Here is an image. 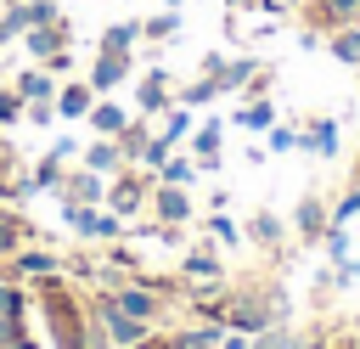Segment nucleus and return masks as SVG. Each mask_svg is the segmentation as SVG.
Returning <instances> with one entry per match:
<instances>
[{
    "label": "nucleus",
    "mask_w": 360,
    "mask_h": 349,
    "mask_svg": "<svg viewBox=\"0 0 360 349\" xmlns=\"http://www.w3.org/2000/svg\"><path fill=\"white\" fill-rule=\"evenodd\" d=\"M287 315V298L276 293V287H236L231 293V304H225V326H236V332H264L270 321H281Z\"/></svg>",
    "instance_id": "f03ea898"
},
{
    "label": "nucleus",
    "mask_w": 360,
    "mask_h": 349,
    "mask_svg": "<svg viewBox=\"0 0 360 349\" xmlns=\"http://www.w3.org/2000/svg\"><path fill=\"white\" fill-rule=\"evenodd\" d=\"M248 242H259L264 253H276V248H281V220H276L270 208H259V214L248 220Z\"/></svg>",
    "instance_id": "393cba45"
},
{
    "label": "nucleus",
    "mask_w": 360,
    "mask_h": 349,
    "mask_svg": "<svg viewBox=\"0 0 360 349\" xmlns=\"http://www.w3.org/2000/svg\"><path fill=\"white\" fill-rule=\"evenodd\" d=\"M202 169H197V158H186V152H169L163 163H158V180H169V186H191Z\"/></svg>",
    "instance_id": "bb28decb"
},
{
    "label": "nucleus",
    "mask_w": 360,
    "mask_h": 349,
    "mask_svg": "<svg viewBox=\"0 0 360 349\" xmlns=\"http://www.w3.org/2000/svg\"><path fill=\"white\" fill-rule=\"evenodd\" d=\"M11 84H17L22 101H56V73H51V68H28V73H17Z\"/></svg>",
    "instance_id": "412c9836"
},
{
    "label": "nucleus",
    "mask_w": 360,
    "mask_h": 349,
    "mask_svg": "<svg viewBox=\"0 0 360 349\" xmlns=\"http://www.w3.org/2000/svg\"><path fill=\"white\" fill-rule=\"evenodd\" d=\"M253 349H321V338H315V332H292V326L270 321L264 332H253Z\"/></svg>",
    "instance_id": "dca6fc26"
},
{
    "label": "nucleus",
    "mask_w": 360,
    "mask_h": 349,
    "mask_svg": "<svg viewBox=\"0 0 360 349\" xmlns=\"http://www.w3.org/2000/svg\"><path fill=\"white\" fill-rule=\"evenodd\" d=\"M124 315H135V321H146V326H158L163 321V310H169V298H163V287H152V281H124L118 293H107Z\"/></svg>",
    "instance_id": "20e7f679"
},
{
    "label": "nucleus",
    "mask_w": 360,
    "mask_h": 349,
    "mask_svg": "<svg viewBox=\"0 0 360 349\" xmlns=\"http://www.w3.org/2000/svg\"><path fill=\"white\" fill-rule=\"evenodd\" d=\"M56 270H68L62 253H51V248H39V242H28V248H17V253L6 259V276H17V281H39V276H56Z\"/></svg>",
    "instance_id": "0eeeda50"
},
{
    "label": "nucleus",
    "mask_w": 360,
    "mask_h": 349,
    "mask_svg": "<svg viewBox=\"0 0 360 349\" xmlns=\"http://www.w3.org/2000/svg\"><path fill=\"white\" fill-rule=\"evenodd\" d=\"M174 107V96H169V73L163 68H152L141 84H135V113L141 118H152V113H169Z\"/></svg>",
    "instance_id": "4468645a"
},
{
    "label": "nucleus",
    "mask_w": 360,
    "mask_h": 349,
    "mask_svg": "<svg viewBox=\"0 0 360 349\" xmlns=\"http://www.w3.org/2000/svg\"><path fill=\"white\" fill-rule=\"evenodd\" d=\"M191 129H197V124H191V107H180V101H174V107L163 113V129H158V135H163L169 146H180V141H186Z\"/></svg>",
    "instance_id": "c85d7f7f"
},
{
    "label": "nucleus",
    "mask_w": 360,
    "mask_h": 349,
    "mask_svg": "<svg viewBox=\"0 0 360 349\" xmlns=\"http://www.w3.org/2000/svg\"><path fill=\"white\" fill-rule=\"evenodd\" d=\"M84 169H96V174H118V169H129V158H124V146H118V135H96L90 146H84Z\"/></svg>",
    "instance_id": "2eb2a0df"
},
{
    "label": "nucleus",
    "mask_w": 360,
    "mask_h": 349,
    "mask_svg": "<svg viewBox=\"0 0 360 349\" xmlns=\"http://www.w3.org/2000/svg\"><path fill=\"white\" fill-rule=\"evenodd\" d=\"M51 152H56V158H73V152H79V141H73V135H62V141H51Z\"/></svg>",
    "instance_id": "79ce46f5"
},
{
    "label": "nucleus",
    "mask_w": 360,
    "mask_h": 349,
    "mask_svg": "<svg viewBox=\"0 0 360 349\" xmlns=\"http://www.w3.org/2000/svg\"><path fill=\"white\" fill-rule=\"evenodd\" d=\"M236 124H242V129H253V135H264V129L276 124V107H270V96H259V101H242V107H236Z\"/></svg>",
    "instance_id": "a878e982"
},
{
    "label": "nucleus",
    "mask_w": 360,
    "mask_h": 349,
    "mask_svg": "<svg viewBox=\"0 0 360 349\" xmlns=\"http://www.w3.org/2000/svg\"><path fill=\"white\" fill-rule=\"evenodd\" d=\"M146 208L158 214V225H186V220H191V191H186V186H169V180H152Z\"/></svg>",
    "instance_id": "1a4fd4ad"
},
{
    "label": "nucleus",
    "mask_w": 360,
    "mask_h": 349,
    "mask_svg": "<svg viewBox=\"0 0 360 349\" xmlns=\"http://www.w3.org/2000/svg\"><path fill=\"white\" fill-rule=\"evenodd\" d=\"M6 349H45V343H34V338H17V343H6Z\"/></svg>",
    "instance_id": "c03bdc74"
},
{
    "label": "nucleus",
    "mask_w": 360,
    "mask_h": 349,
    "mask_svg": "<svg viewBox=\"0 0 360 349\" xmlns=\"http://www.w3.org/2000/svg\"><path fill=\"white\" fill-rule=\"evenodd\" d=\"M56 197H62V203H90V208H96V203H107V174H96V169L79 163L73 174H62Z\"/></svg>",
    "instance_id": "9b49d317"
},
{
    "label": "nucleus",
    "mask_w": 360,
    "mask_h": 349,
    "mask_svg": "<svg viewBox=\"0 0 360 349\" xmlns=\"http://www.w3.org/2000/svg\"><path fill=\"white\" fill-rule=\"evenodd\" d=\"M90 304H96V315H101V326H107L112 349H135L141 338H152V326H146V321H135V315H124L112 298H90Z\"/></svg>",
    "instance_id": "423d86ee"
},
{
    "label": "nucleus",
    "mask_w": 360,
    "mask_h": 349,
    "mask_svg": "<svg viewBox=\"0 0 360 349\" xmlns=\"http://www.w3.org/2000/svg\"><path fill=\"white\" fill-rule=\"evenodd\" d=\"M292 225H298V236H304V242H321V236L332 231V208H326L315 191H304V197H298V208H292Z\"/></svg>",
    "instance_id": "ddd939ff"
},
{
    "label": "nucleus",
    "mask_w": 360,
    "mask_h": 349,
    "mask_svg": "<svg viewBox=\"0 0 360 349\" xmlns=\"http://www.w3.org/2000/svg\"><path fill=\"white\" fill-rule=\"evenodd\" d=\"M321 242H326V259H332V265H343V259H349V231H343V225H332Z\"/></svg>",
    "instance_id": "58836bf2"
},
{
    "label": "nucleus",
    "mask_w": 360,
    "mask_h": 349,
    "mask_svg": "<svg viewBox=\"0 0 360 349\" xmlns=\"http://www.w3.org/2000/svg\"><path fill=\"white\" fill-rule=\"evenodd\" d=\"M17 338H28L22 315H0V349H6V343H17Z\"/></svg>",
    "instance_id": "ea45409f"
},
{
    "label": "nucleus",
    "mask_w": 360,
    "mask_h": 349,
    "mask_svg": "<svg viewBox=\"0 0 360 349\" xmlns=\"http://www.w3.org/2000/svg\"><path fill=\"white\" fill-rule=\"evenodd\" d=\"M28 242H34V225H28L17 208H6V214H0V253L11 259V253H17V248H28Z\"/></svg>",
    "instance_id": "5701e85b"
},
{
    "label": "nucleus",
    "mask_w": 360,
    "mask_h": 349,
    "mask_svg": "<svg viewBox=\"0 0 360 349\" xmlns=\"http://www.w3.org/2000/svg\"><path fill=\"white\" fill-rule=\"evenodd\" d=\"M225 6H259V11H281V0H225Z\"/></svg>",
    "instance_id": "37998d69"
},
{
    "label": "nucleus",
    "mask_w": 360,
    "mask_h": 349,
    "mask_svg": "<svg viewBox=\"0 0 360 349\" xmlns=\"http://www.w3.org/2000/svg\"><path fill=\"white\" fill-rule=\"evenodd\" d=\"M45 68H51V73H68V68H73V51H68V45H62V51H51V56H45Z\"/></svg>",
    "instance_id": "a19ab883"
},
{
    "label": "nucleus",
    "mask_w": 360,
    "mask_h": 349,
    "mask_svg": "<svg viewBox=\"0 0 360 349\" xmlns=\"http://www.w3.org/2000/svg\"><path fill=\"white\" fill-rule=\"evenodd\" d=\"M22 113H28V101L17 96V84H0V129L6 124H22Z\"/></svg>",
    "instance_id": "72a5a7b5"
},
{
    "label": "nucleus",
    "mask_w": 360,
    "mask_h": 349,
    "mask_svg": "<svg viewBox=\"0 0 360 349\" xmlns=\"http://www.w3.org/2000/svg\"><path fill=\"white\" fill-rule=\"evenodd\" d=\"M34 304L45 310V338H51V349H112V338H107L96 304L79 298V287L68 281V270L39 276Z\"/></svg>",
    "instance_id": "f257e3e1"
},
{
    "label": "nucleus",
    "mask_w": 360,
    "mask_h": 349,
    "mask_svg": "<svg viewBox=\"0 0 360 349\" xmlns=\"http://www.w3.org/2000/svg\"><path fill=\"white\" fill-rule=\"evenodd\" d=\"M90 135H124L129 129V113L118 107V101H90Z\"/></svg>",
    "instance_id": "4be33fe9"
},
{
    "label": "nucleus",
    "mask_w": 360,
    "mask_h": 349,
    "mask_svg": "<svg viewBox=\"0 0 360 349\" xmlns=\"http://www.w3.org/2000/svg\"><path fill=\"white\" fill-rule=\"evenodd\" d=\"M129 73H135V51H96V62H90V90L107 96V90H118Z\"/></svg>",
    "instance_id": "6e6552de"
},
{
    "label": "nucleus",
    "mask_w": 360,
    "mask_h": 349,
    "mask_svg": "<svg viewBox=\"0 0 360 349\" xmlns=\"http://www.w3.org/2000/svg\"><path fill=\"white\" fill-rule=\"evenodd\" d=\"M208 236H214V242H225V248H236V242H242V231H236V220H231L225 208H219V214H208Z\"/></svg>",
    "instance_id": "c9c22d12"
},
{
    "label": "nucleus",
    "mask_w": 360,
    "mask_h": 349,
    "mask_svg": "<svg viewBox=\"0 0 360 349\" xmlns=\"http://www.w3.org/2000/svg\"><path fill=\"white\" fill-rule=\"evenodd\" d=\"M214 96H219V84H214V79L202 73V79H191V84H180V96H174V101H180V107H208Z\"/></svg>",
    "instance_id": "473e14b6"
},
{
    "label": "nucleus",
    "mask_w": 360,
    "mask_h": 349,
    "mask_svg": "<svg viewBox=\"0 0 360 349\" xmlns=\"http://www.w3.org/2000/svg\"><path fill=\"white\" fill-rule=\"evenodd\" d=\"M264 135H270V152H298V129L292 124H270Z\"/></svg>",
    "instance_id": "4c0bfd02"
},
{
    "label": "nucleus",
    "mask_w": 360,
    "mask_h": 349,
    "mask_svg": "<svg viewBox=\"0 0 360 349\" xmlns=\"http://www.w3.org/2000/svg\"><path fill=\"white\" fill-rule=\"evenodd\" d=\"M28 310H34V293L17 276H0V315H28Z\"/></svg>",
    "instance_id": "cd10ccee"
},
{
    "label": "nucleus",
    "mask_w": 360,
    "mask_h": 349,
    "mask_svg": "<svg viewBox=\"0 0 360 349\" xmlns=\"http://www.w3.org/2000/svg\"><path fill=\"white\" fill-rule=\"evenodd\" d=\"M90 101H96L90 79H68V84H56V118H84Z\"/></svg>",
    "instance_id": "a211bd4d"
},
{
    "label": "nucleus",
    "mask_w": 360,
    "mask_h": 349,
    "mask_svg": "<svg viewBox=\"0 0 360 349\" xmlns=\"http://www.w3.org/2000/svg\"><path fill=\"white\" fill-rule=\"evenodd\" d=\"M152 180H158L152 169H146V174H141L135 163H129V169H118V174L107 180V208H112L118 220H124V214H141V208H146V197H152Z\"/></svg>",
    "instance_id": "7ed1b4c3"
},
{
    "label": "nucleus",
    "mask_w": 360,
    "mask_h": 349,
    "mask_svg": "<svg viewBox=\"0 0 360 349\" xmlns=\"http://www.w3.org/2000/svg\"><path fill=\"white\" fill-rule=\"evenodd\" d=\"M169 152H174V146H169V141H163V135H146V146H141V158H135V163H141V169H152V174H158V163H163V158H169Z\"/></svg>",
    "instance_id": "e433bc0d"
},
{
    "label": "nucleus",
    "mask_w": 360,
    "mask_h": 349,
    "mask_svg": "<svg viewBox=\"0 0 360 349\" xmlns=\"http://www.w3.org/2000/svg\"><path fill=\"white\" fill-rule=\"evenodd\" d=\"M259 68H264L259 56H231V62H225V68L214 73V84H219V96H236V90H242V84H248V79H253Z\"/></svg>",
    "instance_id": "aec40b11"
},
{
    "label": "nucleus",
    "mask_w": 360,
    "mask_h": 349,
    "mask_svg": "<svg viewBox=\"0 0 360 349\" xmlns=\"http://www.w3.org/2000/svg\"><path fill=\"white\" fill-rule=\"evenodd\" d=\"M62 174H68V169H62V158H56V152H45V158L34 163V174H28V186H34V191H56V186H62Z\"/></svg>",
    "instance_id": "c756f323"
},
{
    "label": "nucleus",
    "mask_w": 360,
    "mask_h": 349,
    "mask_svg": "<svg viewBox=\"0 0 360 349\" xmlns=\"http://www.w3.org/2000/svg\"><path fill=\"white\" fill-rule=\"evenodd\" d=\"M141 39V23H107L101 28V51H135Z\"/></svg>",
    "instance_id": "7c9ffc66"
},
{
    "label": "nucleus",
    "mask_w": 360,
    "mask_h": 349,
    "mask_svg": "<svg viewBox=\"0 0 360 349\" xmlns=\"http://www.w3.org/2000/svg\"><path fill=\"white\" fill-rule=\"evenodd\" d=\"M62 220H68L79 236H96V242H118V236H124V220H118L112 208L101 214V208H90V203H62Z\"/></svg>",
    "instance_id": "39448f33"
},
{
    "label": "nucleus",
    "mask_w": 360,
    "mask_h": 349,
    "mask_svg": "<svg viewBox=\"0 0 360 349\" xmlns=\"http://www.w3.org/2000/svg\"><path fill=\"white\" fill-rule=\"evenodd\" d=\"M174 34H180V11H174V6L141 23V39H174Z\"/></svg>",
    "instance_id": "2f4dec72"
},
{
    "label": "nucleus",
    "mask_w": 360,
    "mask_h": 349,
    "mask_svg": "<svg viewBox=\"0 0 360 349\" xmlns=\"http://www.w3.org/2000/svg\"><path fill=\"white\" fill-rule=\"evenodd\" d=\"M326 51H332L343 68H360V23H349V28H332V34H326Z\"/></svg>",
    "instance_id": "b1692460"
},
{
    "label": "nucleus",
    "mask_w": 360,
    "mask_h": 349,
    "mask_svg": "<svg viewBox=\"0 0 360 349\" xmlns=\"http://www.w3.org/2000/svg\"><path fill=\"white\" fill-rule=\"evenodd\" d=\"M298 146L315 152V158H338V118H309V129L298 135Z\"/></svg>",
    "instance_id": "6ab92c4d"
},
{
    "label": "nucleus",
    "mask_w": 360,
    "mask_h": 349,
    "mask_svg": "<svg viewBox=\"0 0 360 349\" xmlns=\"http://www.w3.org/2000/svg\"><path fill=\"white\" fill-rule=\"evenodd\" d=\"M186 141H191V158H197V169H202V174H214V169H219V146H225V118H208V124H197Z\"/></svg>",
    "instance_id": "f8f14e48"
},
{
    "label": "nucleus",
    "mask_w": 360,
    "mask_h": 349,
    "mask_svg": "<svg viewBox=\"0 0 360 349\" xmlns=\"http://www.w3.org/2000/svg\"><path fill=\"white\" fill-rule=\"evenodd\" d=\"M146 135H152V129H146V118H129V129L118 135V146H124V158H129V163L141 158V146H146Z\"/></svg>",
    "instance_id": "f704fd0d"
},
{
    "label": "nucleus",
    "mask_w": 360,
    "mask_h": 349,
    "mask_svg": "<svg viewBox=\"0 0 360 349\" xmlns=\"http://www.w3.org/2000/svg\"><path fill=\"white\" fill-rule=\"evenodd\" d=\"M0 79H6V62H0Z\"/></svg>",
    "instance_id": "a18cd8bd"
},
{
    "label": "nucleus",
    "mask_w": 360,
    "mask_h": 349,
    "mask_svg": "<svg viewBox=\"0 0 360 349\" xmlns=\"http://www.w3.org/2000/svg\"><path fill=\"white\" fill-rule=\"evenodd\" d=\"M22 45H28V56H39V62H45L51 51H62V45H68V23H62V17H56V23H34V28L22 34Z\"/></svg>",
    "instance_id": "f3484780"
},
{
    "label": "nucleus",
    "mask_w": 360,
    "mask_h": 349,
    "mask_svg": "<svg viewBox=\"0 0 360 349\" xmlns=\"http://www.w3.org/2000/svg\"><path fill=\"white\" fill-rule=\"evenodd\" d=\"M180 281H225V253L214 242H197L180 253Z\"/></svg>",
    "instance_id": "9d476101"
}]
</instances>
